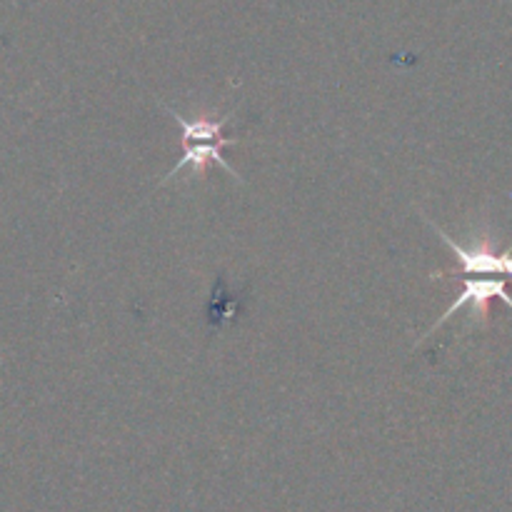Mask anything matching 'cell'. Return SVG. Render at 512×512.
Wrapping results in <instances>:
<instances>
[{
    "instance_id": "2",
    "label": "cell",
    "mask_w": 512,
    "mask_h": 512,
    "mask_svg": "<svg viewBox=\"0 0 512 512\" xmlns=\"http://www.w3.org/2000/svg\"><path fill=\"white\" fill-rule=\"evenodd\" d=\"M425 220L440 235V240L453 250L455 260H458V268L438 270V273L430 275V280L448 278V275H463V278H512V245L503 253H498L493 243H490V238H485L475 248H463L440 225H435L428 215H425Z\"/></svg>"
},
{
    "instance_id": "3",
    "label": "cell",
    "mask_w": 512,
    "mask_h": 512,
    "mask_svg": "<svg viewBox=\"0 0 512 512\" xmlns=\"http://www.w3.org/2000/svg\"><path fill=\"white\" fill-rule=\"evenodd\" d=\"M463 280H465L463 293L450 303V308L445 310L443 318L435 320V325L423 335V338H430L435 330L443 328V325L448 323L460 308H465V305H473V315L483 320V325H488L490 303H493V300H503L508 308H512V298L508 290H505V278H463Z\"/></svg>"
},
{
    "instance_id": "1",
    "label": "cell",
    "mask_w": 512,
    "mask_h": 512,
    "mask_svg": "<svg viewBox=\"0 0 512 512\" xmlns=\"http://www.w3.org/2000/svg\"><path fill=\"white\" fill-rule=\"evenodd\" d=\"M165 113L175 120V125L180 128V143H183V158L173 165L168 175L163 178V183H170L180 170L193 168L195 178H205L208 175L210 165H220L223 170H228L230 178L243 183L238 173H235L233 165L223 158V148H230V145H238V140L225 138L223 130L225 125L230 123L233 113L223 115V118H205V115H198V118L188 120L178 113V110L163 105Z\"/></svg>"
}]
</instances>
